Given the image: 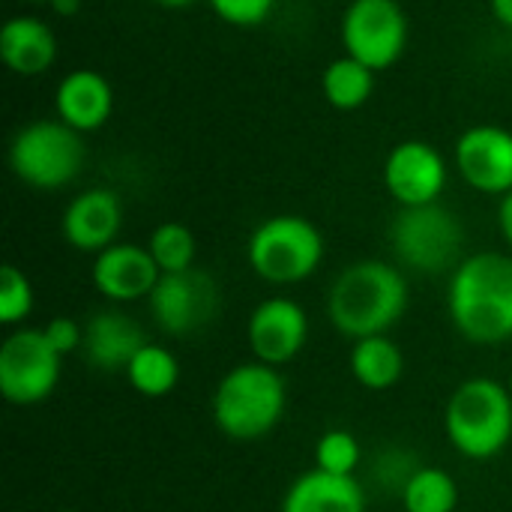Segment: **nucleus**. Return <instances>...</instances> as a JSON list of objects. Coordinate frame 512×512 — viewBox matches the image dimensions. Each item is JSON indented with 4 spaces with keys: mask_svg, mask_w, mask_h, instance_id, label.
I'll return each mask as SVG.
<instances>
[{
    "mask_svg": "<svg viewBox=\"0 0 512 512\" xmlns=\"http://www.w3.org/2000/svg\"><path fill=\"white\" fill-rule=\"evenodd\" d=\"M450 318L456 330L477 345L512 339V258L480 252L462 258L450 279Z\"/></svg>",
    "mask_w": 512,
    "mask_h": 512,
    "instance_id": "nucleus-1",
    "label": "nucleus"
},
{
    "mask_svg": "<svg viewBox=\"0 0 512 512\" xmlns=\"http://www.w3.org/2000/svg\"><path fill=\"white\" fill-rule=\"evenodd\" d=\"M408 309L405 276L384 261H357L339 273L327 297L333 327L351 339L384 336Z\"/></svg>",
    "mask_w": 512,
    "mask_h": 512,
    "instance_id": "nucleus-2",
    "label": "nucleus"
},
{
    "mask_svg": "<svg viewBox=\"0 0 512 512\" xmlns=\"http://www.w3.org/2000/svg\"><path fill=\"white\" fill-rule=\"evenodd\" d=\"M285 414V381L267 363L231 369L213 393L216 426L234 441L264 438Z\"/></svg>",
    "mask_w": 512,
    "mask_h": 512,
    "instance_id": "nucleus-3",
    "label": "nucleus"
},
{
    "mask_svg": "<svg viewBox=\"0 0 512 512\" xmlns=\"http://www.w3.org/2000/svg\"><path fill=\"white\" fill-rule=\"evenodd\" d=\"M444 429L468 459H492L512 438V396L492 378L465 381L447 402Z\"/></svg>",
    "mask_w": 512,
    "mask_h": 512,
    "instance_id": "nucleus-4",
    "label": "nucleus"
},
{
    "mask_svg": "<svg viewBox=\"0 0 512 512\" xmlns=\"http://www.w3.org/2000/svg\"><path fill=\"white\" fill-rule=\"evenodd\" d=\"M9 165L15 177L33 189H63L84 165L81 132L63 120H33L12 138Z\"/></svg>",
    "mask_w": 512,
    "mask_h": 512,
    "instance_id": "nucleus-5",
    "label": "nucleus"
},
{
    "mask_svg": "<svg viewBox=\"0 0 512 512\" xmlns=\"http://www.w3.org/2000/svg\"><path fill=\"white\" fill-rule=\"evenodd\" d=\"M324 258L321 231L303 216H273L249 237V267L273 285L309 279Z\"/></svg>",
    "mask_w": 512,
    "mask_h": 512,
    "instance_id": "nucleus-6",
    "label": "nucleus"
},
{
    "mask_svg": "<svg viewBox=\"0 0 512 512\" xmlns=\"http://www.w3.org/2000/svg\"><path fill=\"white\" fill-rule=\"evenodd\" d=\"M390 243L396 258L417 273H444L456 270L462 261L465 231L462 222L435 204L423 207H402L390 228Z\"/></svg>",
    "mask_w": 512,
    "mask_h": 512,
    "instance_id": "nucleus-7",
    "label": "nucleus"
},
{
    "mask_svg": "<svg viewBox=\"0 0 512 512\" xmlns=\"http://www.w3.org/2000/svg\"><path fill=\"white\" fill-rule=\"evenodd\" d=\"M342 45L369 69H390L408 45V15L399 0H351L342 15Z\"/></svg>",
    "mask_w": 512,
    "mask_h": 512,
    "instance_id": "nucleus-8",
    "label": "nucleus"
},
{
    "mask_svg": "<svg viewBox=\"0 0 512 512\" xmlns=\"http://www.w3.org/2000/svg\"><path fill=\"white\" fill-rule=\"evenodd\" d=\"M60 354L45 330H15L0 345V393L12 405H36L48 399L60 381Z\"/></svg>",
    "mask_w": 512,
    "mask_h": 512,
    "instance_id": "nucleus-9",
    "label": "nucleus"
},
{
    "mask_svg": "<svg viewBox=\"0 0 512 512\" xmlns=\"http://www.w3.org/2000/svg\"><path fill=\"white\" fill-rule=\"evenodd\" d=\"M150 300L153 321L171 336H189L204 330L219 309V288L204 270L162 273Z\"/></svg>",
    "mask_w": 512,
    "mask_h": 512,
    "instance_id": "nucleus-10",
    "label": "nucleus"
},
{
    "mask_svg": "<svg viewBox=\"0 0 512 512\" xmlns=\"http://www.w3.org/2000/svg\"><path fill=\"white\" fill-rule=\"evenodd\" d=\"M384 186L402 207L435 204L447 186V162L426 141H402L384 162Z\"/></svg>",
    "mask_w": 512,
    "mask_h": 512,
    "instance_id": "nucleus-11",
    "label": "nucleus"
},
{
    "mask_svg": "<svg viewBox=\"0 0 512 512\" xmlns=\"http://www.w3.org/2000/svg\"><path fill=\"white\" fill-rule=\"evenodd\" d=\"M462 180L486 195L512 192V132L504 126H471L456 141Z\"/></svg>",
    "mask_w": 512,
    "mask_h": 512,
    "instance_id": "nucleus-12",
    "label": "nucleus"
},
{
    "mask_svg": "<svg viewBox=\"0 0 512 512\" xmlns=\"http://www.w3.org/2000/svg\"><path fill=\"white\" fill-rule=\"evenodd\" d=\"M306 333H309L306 312L288 297L264 300L249 318L252 354L258 357V363L267 366H282L294 360L306 345Z\"/></svg>",
    "mask_w": 512,
    "mask_h": 512,
    "instance_id": "nucleus-13",
    "label": "nucleus"
},
{
    "mask_svg": "<svg viewBox=\"0 0 512 512\" xmlns=\"http://www.w3.org/2000/svg\"><path fill=\"white\" fill-rule=\"evenodd\" d=\"M162 270L156 267L150 249L135 243H114L93 261V285L102 297L114 303H132L150 297Z\"/></svg>",
    "mask_w": 512,
    "mask_h": 512,
    "instance_id": "nucleus-14",
    "label": "nucleus"
},
{
    "mask_svg": "<svg viewBox=\"0 0 512 512\" xmlns=\"http://www.w3.org/2000/svg\"><path fill=\"white\" fill-rule=\"evenodd\" d=\"M123 225V204L111 189H87L75 195L63 213V237L78 252H105Z\"/></svg>",
    "mask_w": 512,
    "mask_h": 512,
    "instance_id": "nucleus-15",
    "label": "nucleus"
},
{
    "mask_svg": "<svg viewBox=\"0 0 512 512\" xmlns=\"http://www.w3.org/2000/svg\"><path fill=\"white\" fill-rule=\"evenodd\" d=\"M144 345V330L123 312H96L84 324L81 351L87 363L99 372H126Z\"/></svg>",
    "mask_w": 512,
    "mask_h": 512,
    "instance_id": "nucleus-16",
    "label": "nucleus"
},
{
    "mask_svg": "<svg viewBox=\"0 0 512 512\" xmlns=\"http://www.w3.org/2000/svg\"><path fill=\"white\" fill-rule=\"evenodd\" d=\"M54 108L57 117L75 132H93L105 126V120L111 117L114 93L111 84L96 69H72L57 84Z\"/></svg>",
    "mask_w": 512,
    "mask_h": 512,
    "instance_id": "nucleus-17",
    "label": "nucleus"
},
{
    "mask_svg": "<svg viewBox=\"0 0 512 512\" xmlns=\"http://www.w3.org/2000/svg\"><path fill=\"white\" fill-rule=\"evenodd\" d=\"M0 57L15 75H42L57 60V36L42 18L15 15L0 27Z\"/></svg>",
    "mask_w": 512,
    "mask_h": 512,
    "instance_id": "nucleus-18",
    "label": "nucleus"
},
{
    "mask_svg": "<svg viewBox=\"0 0 512 512\" xmlns=\"http://www.w3.org/2000/svg\"><path fill=\"white\" fill-rule=\"evenodd\" d=\"M282 512H366V495L354 477L309 471L291 483Z\"/></svg>",
    "mask_w": 512,
    "mask_h": 512,
    "instance_id": "nucleus-19",
    "label": "nucleus"
},
{
    "mask_svg": "<svg viewBox=\"0 0 512 512\" xmlns=\"http://www.w3.org/2000/svg\"><path fill=\"white\" fill-rule=\"evenodd\" d=\"M351 372L369 390H390L405 372V357L387 336L357 339L351 351Z\"/></svg>",
    "mask_w": 512,
    "mask_h": 512,
    "instance_id": "nucleus-20",
    "label": "nucleus"
},
{
    "mask_svg": "<svg viewBox=\"0 0 512 512\" xmlns=\"http://www.w3.org/2000/svg\"><path fill=\"white\" fill-rule=\"evenodd\" d=\"M321 90H324V99L333 108L354 111V108L369 102V96L375 90V69H369L366 63H360V60L345 54V57L333 60L324 69Z\"/></svg>",
    "mask_w": 512,
    "mask_h": 512,
    "instance_id": "nucleus-21",
    "label": "nucleus"
},
{
    "mask_svg": "<svg viewBox=\"0 0 512 512\" xmlns=\"http://www.w3.org/2000/svg\"><path fill=\"white\" fill-rule=\"evenodd\" d=\"M129 375V384L141 393V396H150V399H159V396H168L174 387H177V378H180V366H177V357L168 351V348H159V345H144L135 360L129 363L126 369Z\"/></svg>",
    "mask_w": 512,
    "mask_h": 512,
    "instance_id": "nucleus-22",
    "label": "nucleus"
},
{
    "mask_svg": "<svg viewBox=\"0 0 512 512\" xmlns=\"http://www.w3.org/2000/svg\"><path fill=\"white\" fill-rule=\"evenodd\" d=\"M408 512H456L459 489L456 480L441 468H417V474L402 489Z\"/></svg>",
    "mask_w": 512,
    "mask_h": 512,
    "instance_id": "nucleus-23",
    "label": "nucleus"
},
{
    "mask_svg": "<svg viewBox=\"0 0 512 512\" xmlns=\"http://www.w3.org/2000/svg\"><path fill=\"white\" fill-rule=\"evenodd\" d=\"M156 267L162 273H183L195 264V234L180 222H165L150 234L147 243Z\"/></svg>",
    "mask_w": 512,
    "mask_h": 512,
    "instance_id": "nucleus-24",
    "label": "nucleus"
},
{
    "mask_svg": "<svg viewBox=\"0 0 512 512\" xmlns=\"http://www.w3.org/2000/svg\"><path fill=\"white\" fill-rule=\"evenodd\" d=\"M315 462H318V471H327L336 477H354V471L360 465V444L351 432L330 429L321 435V441L315 447Z\"/></svg>",
    "mask_w": 512,
    "mask_h": 512,
    "instance_id": "nucleus-25",
    "label": "nucleus"
},
{
    "mask_svg": "<svg viewBox=\"0 0 512 512\" xmlns=\"http://www.w3.org/2000/svg\"><path fill=\"white\" fill-rule=\"evenodd\" d=\"M33 309V288H30V279L6 264L0 270V321L3 324H18L30 315Z\"/></svg>",
    "mask_w": 512,
    "mask_h": 512,
    "instance_id": "nucleus-26",
    "label": "nucleus"
},
{
    "mask_svg": "<svg viewBox=\"0 0 512 512\" xmlns=\"http://www.w3.org/2000/svg\"><path fill=\"white\" fill-rule=\"evenodd\" d=\"M207 3L225 24H234V27H255L276 6V0H207Z\"/></svg>",
    "mask_w": 512,
    "mask_h": 512,
    "instance_id": "nucleus-27",
    "label": "nucleus"
},
{
    "mask_svg": "<svg viewBox=\"0 0 512 512\" xmlns=\"http://www.w3.org/2000/svg\"><path fill=\"white\" fill-rule=\"evenodd\" d=\"M45 339L51 342V348L60 354V357H66V354H72V351H78L81 345H84V327H78L72 318H51L48 321V327H45Z\"/></svg>",
    "mask_w": 512,
    "mask_h": 512,
    "instance_id": "nucleus-28",
    "label": "nucleus"
},
{
    "mask_svg": "<svg viewBox=\"0 0 512 512\" xmlns=\"http://www.w3.org/2000/svg\"><path fill=\"white\" fill-rule=\"evenodd\" d=\"M498 225H501L504 240L512 246V192L510 195H504V201H501V207H498Z\"/></svg>",
    "mask_w": 512,
    "mask_h": 512,
    "instance_id": "nucleus-29",
    "label": "nucleus"
},
{
    "mask_svg": "<svg viewBox=\"0 0 512 512\" xmlns=\"http://www.w3.org/2000/svg\"><path fill=\"white\" fill-rule=\"evenodd\" d=\"M492 15L512 30V0H492Z\"/></svg>",
    "mask_w": 512,
    "mask_h": 512,
    "instance_id": "nucleus-30",
    "label": "nucleus"
},
{
    "mask_svg": "<svg viewBox=\"0 0 512 512\" xmlns=\"http://www.w3.org/2000/svg\"><path fill=\"white\" fill-rule=\"evenodd\" d=\"M51 6H54L60 15H72V12L78 9V0H54Z\"/></svg>",
    "mask_w": 512,
    "mask_h": 512,
    "instance_id": "nucleus-31",
    "label": "nucleus"
},
{
    "mask_svg": "<svg viewBox=\"0 0 512 512\" xmlns=\"http://www.w3.org/2000/svg\"><path fill=\"white\" fill-rule=\"evenodd\" d=\"M156 6H165V9H186V6H192V3H198V0H153Z\"/></svg>",
    "mask_w": 512,
    "mask_h": 512,
    "instance_id": "nucleus-32",
    "label": "nucleus"
},
{
    "mask_svg": "<svg viewBox=\"0 0 512 512\" xmlns=\"http://www.w3.org/2000/svg\"><path fill=\"white\" fill-rule=\"evenodd\" d=\"M27 3H54V0H27Z\"/></svg>",
    "mask_w": 512,
    "mask_h": 512,
    "instance_id": "nucleus-33",
    "label": "nucleus"
},
{
    "mask_svg": "<svg viewBox=\"0 0 512 512\" xmlns=\"http://www.w3.org/2000/svg\"><path fill=\"white\" fill-rule=\"evenodd\" d=\"M510 393H512V378H510Z\"/></svg>",
    "mask_w": 512,
    "mask_h": 512,
    "instance_id": "nucleus-34",
    "label": "nucleus"
},
{
    "mask_svg": "<svg viewBox=\"0 0 512 512\" xmlns=\"http://www.w3.org/2000/svg\"><path fill=\"white\" fill-rule=\"evenodd\" d=\"M63 512H75V510H63Z\"/></svg>",
    "mask_w": 512,
    "mask_h": 512,
    "instance_id": "nucleus-35",
    "label": "nucleus"
}]
</instances>
